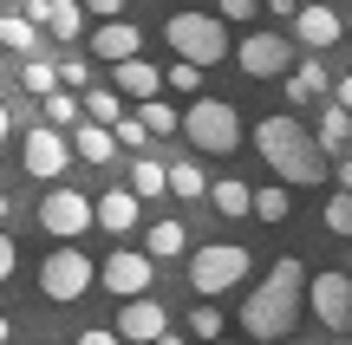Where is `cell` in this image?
Wrapping results in <instances>:
<instances>
[{
  "label": "cell",
  "instance_id": "obj_30",
  "mask_svg": "<svg viewBox=\"0 0 352 345\" xmlns=\"http://www.w3.org/2000/svg\"><path fill=\"white\" fill-rule=\"evenodd\" d=\"M189 333H196L202 345H215V339H222V313H215V307H189Z\"/></svg>",
  "mask_w": 352,
  "mask_h": 345
},
{
  "label": "cell",
  "instance_id": "obj_22",
  "mask_svg": "<svg viewBox=\"0 0 352 345\" xmlns=\"http://www.w3.org/2000/svg\"><path fill=\"white\" fill-rule=\"evenodd\" d=\"M287 209H294V195L280 189V182H267V189H248V215H254V222H287Z\"/></svg>",
  "mask_w": 352,
  "mask_h": 345
},
{
  "label": "cell",
  "instance_id": "obj_19",
  "mask_svg": "<svg viewBox=\"0 0 352 345\" xmlns=\"http://www.w3.org/2000/svg\"><path fill=\"white\" fill-rule=\"evenodd\" d=\"M164 195H183V202L209 195V176L196 169V156H183V163H170V169H164Z\"/></svg>",
  "mask_w": 352,
  "mask_h": 345
},
{
  "label": "cell",
  "instance_id": "obj_38",
  "mask_svg": "<svg viewBox=\"0 0 352 345\" xmlns=\"http://www.w3.org/2000/svg\"><path fill=\"white\" fill-rule=\"evenodd\" d=\"M7 130H13V117H7V104H0V150H7Z\"/></svg>",
  "mask_w": 352,
  "mask_h": 345
},
{
  "label": "cell",
  "instance_id": "obj_13",
  "mask_svg": "<svg viewBox=\"0 0 352 345\" xmlns=\"http://www.w3.org/2000/svg\"><path fill=\"white\" fill-rule=\"evenodd\" d=\"M138 46H144V33H138L131 20L91 26V59H104V65H124V59H138Z\"/></svg>",
  "mask_w": 352,
  "mask_h": 345
},
{
  "label": "cell",
  "instance_id": "obj_32",
  "mask_svg": "<svg viewBox=\"0 0 352 345\" xmlns=\"http://www.w3.org/2000/svg\"><path fill=\"white\" fill-rule=\"evenodd\" d=\"M59 124H78V98L52 91V98H46V130H59Z\"/></svg>",
  "mask_w": 352,
  "mask_h": 345
},
{
  "label": "cell",
  "instance_id": "obj_36",
  "mask_svg": "<svg viewBox=\"0 0 352 345\" xmlns=\"http://www.w3.org/2000/svg\"><path fill=\"white\" fill-rule=\"evenodd\" d=\"M13 267H20V248H13L7 235H0V281H13Z\"/></svg>",
  "mask_w": 352,
  "mask_h": 345
},
{
  "label": "cell",
  "instance_id": "obj_35",
  "mask_svg": "<svg viewBox=\"0 0 352 345\" xmlns=\"http://www.w3.org/2000/svg\"><path fill=\"white\" fill-rule=\"evenodd\" d=\"M91 20H98V26H111V20H124V0H91Z\"/></svg>",
  "mask_w": 352,
  "mask_h": 345
},
{
  "label": "cell",
  "instance_id": "obj_12",
  "mask_svg": "<svg viewBox=\"0 0 352 345\" xmlns=\"http://www.w3.org/2000/svg\"><path fill=\"white\" fill-rule=\"evenodd\" d=\"M170 333V320H164V300H124V307H118V333L111 339H131V345H157Z\"/></svg>",
  "mask_w": 352,
  "mask_h": 345
},
{
  "label": "cell",
  "instance_id": "obj_42",
  "mask_svg": "<svg viewBox=\"0 0 352 345\" xmlns=\"http://www.w3.org/2000/svg\"><path fill=\"white\" fill-rule=\"evenodd\" d=\"M215 345H235V339H215Z\"/></svg>",
  "mask_w": 352,
  "mask_h": 345
},
{
  "label": "cell",
  "instance_id": "obj_40",
  "mask_svg": "<svg viewBox=\"0 0 352 345\" xmlns=\"http://www.w3.org/2000/svg\"><path fill=\"white\" fill-rule=\"evenodd\" d=\"M157 345H183V339H176V333H164V339H157Z\"/></svg>",
  "mask_w": 352,
  "mask_h": 345
},
{
  "label": "cell",
  "instance_id": "obj_15",
  "mask_svg": "<svg viewBox=\"0 0 352 345\" xmlns=\"http://www.w3.org/2000/svg\"><path fill=\"white\" fill-rule=\"evenodd\" d=\"M91 222H98L104 235H131V228H138V202H131V189H104L98 202H91Z\"/></svg>",
  "mask_w": 352,
  "mask_h": 345
},
{
  "label": "cell",
  "instance_id": "obj_33",
  "mask_svg": "<svg viewBox=\"0 0 352 345\" xmlns=\"http://www.w3.org/2000/svg\"><path fill=\"white\" fill-rule=\"evenodd\" d=\"M164 91H202V72H196V65H170V72H164Z\"/></svg>",
  "mask_w": 352,
  "mask_h": 345
},
{
  "label": "cell",
  "instance_id": "obj_29",
  "mask_svg": "<svg viewBox=\"0 0 352 345\" xmlns=\"http://www.w3.org/2000/svg\"><path fill=\"white\" fill-rule=\"evenodd\" d=\"M78 111H91L85 124H98V130H111V124H118V91H91V98L78 104Z\"/></svg>",
  "mask_w": 352,
  "mask_h": 345
},
{
  "label": "cell",
  "instance_id": "obj_4",
  "mask_svg": "<svg viewBox=\"0 0 352 345\" xmlns=\"http://www.w3.org/2000/svg\"><path fill=\"white\" fill-rule=\"evenodd\" d=\"M164 39L176 46V65H196V72H209L215 59H228V33L209 20V13H170Z\"/></svg>",
  "mask_w": 352,
  "mask_h": 345
},
{
  "label": "cell",
  "instance_id": "obj_1",
  "mask_svg": "<svg viewBox=\"0 0 352 345\" xmlns=\"http://www.w3.org/2000/svg\"><path fill=\"white\" fill-rule=\"evenodd\" d=\"M254 150H261V163L274 169L280 189H294V182H300V189H314V182L333 176V163L314 150V130H307L300 117H287V111L254 124Z\"/></svg>",
  "mask_w": 352,
  "mask_h": 345
},
{
  "label": "cell",
  "instance_id": "obj_31",
  "mask_svg": "<svg viewBox=\"0 0 352 345\" xmlns=\"http://www.w3.org/2000/svg\"><path fill=\"white\" fill-rule=\"evenodd\" d=\"M254 13H261L254 0H222V7H215L209 20H215V26H254Z\"/></svg>",
  "mask_w": 352,
  "mask_h": 345
},
{
  "label": "cell",
  "instance_id": "obj_34",
  "mask_svg": "<svg viewBox=\"0 0 352 345\" xmlns=\"http://www.w3.org/2000/svg\"><path fill=\"white\" fill-rule=\"evenodd\" d=\"M327 228L333 235H352V195H333V202H327Z\"/></svg>",
  "mask_w": 352,
  "mask_h": 345
},
{
  "label": "cell",
  "instance_id": "obj_7",
  "mask_svg": "<svg viewBox=\"0 0 352 345\" xmlns=\"http://www.w3.org/2000/svg\"><path fill=\"white\" fill-rule=\"evenodd\" d=\"M228 52H235V65L248 78H280L287 59H294L287 33H261V26H248V39H228Z\"/></svg>",
  "mask_w": 352,
  "mask_h": 345
},
{
  "label": "cell",
  "instance_id": "obj_17",
  "mask_svg": "<svg viewBox=\"0 0 352 345\" xmlns=\"http://www.w3.org/2000/svg\"><path fill=\"white\" fill-rule=\"evenodd\" d=\"M346 143H352V111H333V104H327V117H320V130H314V150L333 163Z\"/></svg>",
  "mask_w": 352,
  "mask_h": 345
},
{
  "label": "cell",
  "instance_id": "obj_16",
  "mask_svg": "<svg viewBox=\"0 0 352 345\" xmlns=\"http://www.w3.org/2000/svg\"><path fill=\"white\" fill-rule=\"evenodd\" d=\"M157 91H164V72H157L151 59H124V65H118V98H138V104H151Z\"/></svg>",
  "mask_w": 352,
  "mask_h": 345
},
{
  "label": "cell",
  "instance_id": "obj_37",
  "mask_svg": "<svg viewBox=\"0 0 352 345\" xmlns=\"http://www.w3.org/2000/svg\"><path fill=\"white\" fill-rule=\"evenodd\" d=\"M78 345H118V339L104 333V326H85V333H78Z\"/></svg>",
  "mask_w": 352,
  "mask_h": 345
},
{
  "label": "cell",
  "instance_id": "obj_2",
  "mask_svg": "<svg viewBox=\"0 0 352 345\" xmlns=\"http://www.w3.org/2000/svg\"><path fill=\"white\" fill-rule=\"evenodd\" d=\"M300 300H307V274L294 254H280L267 267V281L248 294V307H241V333L248 339H287L300 326Z\"/></svg>",
  "mask_w": 352,
  "mask_h": 345
},
{
  "label": "cell",
  "instance_id": "obj_11",
  "mask_svg": "<svg viewBox=\"0 0 352 345\" xmlns=\"http://www.w3.org/2000/svg\"><path fill=\"white\" fill-rule=\"evenodd\" d=\"M307 307H314L320 326L346 333V320H352V281H346V274H314V281H307Z\"/></svg>",
  "mask_w": 352,
  "mask_h": 345
},
{
  "label": "cell",
  "instance_id": "obj_41",
  "mask_svg": "<svg viewBox=\"0 0 352 345\" xmlns=\"http://www.w3.org/2000/svg\"><path fill=\"white\" fill-rule=\"evenodd\" d=\"M0 345H7V313H0Z\"/></svg>",
  "mask_w": 352,
  "mask_h": 345
},
{
  "label": "cell",
  "instance_id": "obj_28",
  "mask_svg": "<svg viewBox=\"0 0 352 345\" xmlns=\"http://www.w3.org/2000/svg\"><path fill=\"white\" fill-rule=\"evenodd\" d=\"M20 85L33 91V98H52V91H59V78H52L46 59H26V65H20Z\"/></svg>",
  "mask_w": 352,
  "mask_h": 345
},
{
  "label": "cell",
  "instance_id": "obj_6",
  "mask_svg": "<svg viewBox=\"0 0 352 345\" xmlns=\"http://www.w3.org/2000/svg\"><path fill=\"white\" fill-rule=\"evenodd\" d=\"M39 294H46L52 307H72L78 294H91V254H78V248L46 254L39 261Z\"/></svg>",
  "mask_w": 352,
  "mask_h": 345
},
{
  "label": "cell",
  "instance_id": "obj_24",
  "mask_svg": "<svg viewBox=\"0 0 352 345\" xmlns=\"http://www.w3.org/2000/svg\"><path fill=\"white\" fill-rule=\"evenodd\" d=\"M151 195H164V163L138 156V163H131V202H151Z\"/></svg>",
  "mask_w": 352,
  "mask_h": 345
},
{
  "label": "cell",
  "instance_id": "obj_27",
  "mask_svg": "<svg viewBox=\"0 0 352 345\" xmlns=\"http://www.w3.org/2000/svg\"><path fill=\"white\" fill-rule=\"evenodd\" d=\"M0 46H13L20 59H33V52H39V33H33V26H20L13 13H0Z\"/></svg>",
  "mask_w": 352,
  "mask_h": 345
},
{
  "label": "cell",
  "instance_id": "obj_43",
  "mask_svg": "<svg viewBox=\"0 0 352 345\" xmlns=\"http://www.w3.org/2000/svg\"><path fill=\"white\" fill-rule=\"evenodd\" d=\"M340 345H346V339H340Z\"/></svg>",
  "mask_w": 352,
  "mask_h": 345
},
{
  "label": "cell",
  "instance_id": "obj_21",
  "mask_svg": "<svg viewBox=\"0 0 352 345\" xmlns=\"http://www.w3.org/2000/svg\"><path fill=\"white\" fill-rule=\"evenodd\" d=\"M39 26H46L52 39H78V26H85V7H72V0H46Z\"/></svg>",
  "mask_w": 352,
  "mask_h": 345
},
{
  "label": "cell",
  "instance_id": "obj_39",
  "mask_svg": "<svg viewBox=\"0 0 352 345\" xmlns=\"http://www.w3.org/2000/svg\"><path fill=\"white\" fill-rule=\"evenodd\" d=\"M7 209H13V195H0V222H7Z\"/></svg>",
  "mask_w": 352,
  "mask_h": 345
},
{
  "label": "cell",
  "instance_id": "obj_10",
  "mask_svg": "<svg viewBox=\"0 0 352 345\" xmlns=\"http://www.w3.org/2000/svg\"><path fill=\"white\" fill-rule=\"evenodd\" d=\"M39 228L59 235V241L85 235V228H91V195H78V189H52L46 202H39Z\"/></svg>",
  "mask_w": 352,
  "mask_h": 345
},
{
  "label": "cell",
  "instance_id": "obj_20",
  "mask_svg": "<svg viewBox=\"0 0 352 345\" xmlns=\"http://www.w3.org/2000/svg\"><path fill=\"white\" fill-rule=\"evenodd\" d=\"M72 156H85V163H111L118 156V143H111V130H98V124H78V137L65 143Z\"/></svg>",
  "mask_w": 352,
  "mask_h": 345
},
{
  "label": "cell",
  "instance_id": "obj_3",
  "mask_svg": "<svg viewBox=\"0 0 352 345\" xmlns=\"http://www.w3.org/2000/svg\"><path fill=\"white\" fill-rule=\"evenodd\" d=\"M176 130L189 137V150H209V156L241 150V111L228 98H196L189 111H176Z\"/></svg>",
  "mask_w": 352,
  "mask_h": 345
},
{
  "label": "cell",
  "instance_id": "obj_26",
  "mask_svg": "<svg viewBox=\"0 0 352 345\" xmlns=\"http://www.w3.org/2000/svg\"><path fill=\"white\" fill-rule=\"evenodd\" d=\"M138 130H144V137H170V130H176V104L170 98H151L144 117H138Z\"/></svg>",
  "mask_w": 352,
  "mask_h": 345
},
{
  "label": "cell",
  "instance_id": "obj_8",
  "mask_svg": "<svg viewBox=\"0 0 352 345\" xmlns=\"http://www.w3.org/2000/svg\"><path fill=\"white\" fill-rule=\"evenodd\" d=\"M20 163H26V176H33V182H59V169L72 163V150H65L59 130L33 124V130H26V143H20Z\"/></svg>",
  "mask_w": 352,
  "mask_h": 345
},
{
  "label": "cell",
  "instance_id": "obj_5",
  "mask_svg": "<svg viewBox=\"0 0 352 345\" xmlns=\"http://www.w3.org/2000/svg\"><path fill=\"white\" fill-rule=\"evenodd\" d=\"M241 281H248V248L209 241V248H196V254H189V287H196L202 300L228 294V287H241Z\"/></svg>",
  "mask_w": 352,
  "mask_h": 345
},
{
  "label": "cell",
  "instance_id": "obj_14",
  "mask_svg": "<svg viewBox=\"0 0 352 345\" xmlns=\"http://www.w3.org/2000/svg\"><path fill=\"white\" fill-rule=\"evenodd\" d=\"M294 39L300 46H340V13H327V7H294ZM287 39V46H294Z\"/></svg>",
  "mask_w": 352,
  "mask_h": 345
},
{
  "label": "cell",
  "instance_id": "obj_25",
  "mask_svg": "<svg viewBox=\"0 0 352 345\" xmlns=\"http://www.w3.org/2000/svg\"><path fill=\"white\" fill-rule=\"evenodd\" d=\"M209 195H215V209H222L228 222H248V182H209Z\"/></svg>",
  "mask_w": 352,
  "mask_h": 345
},
{
  "label": "cell",
  "instance_id": "obj_9",
  "mask_svg": "<svg viewBox=\"0 0 352 345\" xmlns=\"http://www.w3.org/2000/svg\"><path fill=\"white\" fill-rule=\"evenodd\" d=\"M98 281L111 287L118 300H144V294H151V281H157V267H151V261L138 254V248H118V254H104Z\"/></svg>",
  "mask_w": 352,
  "mask_h": 345
},
{
  "label": "cell",
  "instance_id": "obj_23",
  "mask_svg": "<svg viewBox=\"0 0 352 345\" xmlns=\"http://www.w3.org/2000/svg\"><path fill=\"white\" fill-rule=\"evenodd\" d=\"M327 85H333V78L320 72L314 59H307L300 72H287V98H294V104H314V98H327Z\"/></svg>",
  "mask_w": 352,
  "mask_h": 345
},
{
  "label": "cell",
  "instance_id": "obj_18",
  "mask_svg": "<svg viewBox=\"0 0 352 345\" xmlns=\"http://www.w3.org/2000/svg\"><path fill=\"white\" fill-rule=\"evenodd\" d=\"M183 248H189V228H183V222H157V228L144 235V261H151V267H157V261H170V254H183Z\"/></svg>",
  "mask_w": 352,
  "mask_h": 345
}]
</instances>
